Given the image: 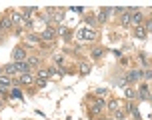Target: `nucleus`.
I'll return each instance as SVG.
<instances>
[{"mask_svg":"<svg viewBox=\"0 0 152 120\" xmlns=\"http://www.w3.org/2000/svg\"><path fill=\"white\" fill-rule=\"evenodd\" d=\"M40 36V42H52L54 38L58 36V28L56 26H46L42 30V34H38Z\"/></svg>","mask_w":152,"mask_h":120,"instance_id":"f257e3e1","label":"nucleus"},{"mask_svg":"<svg viewBox=\"0 0 152 120\" xmlns=\"http://www.w3.org/2000/svg\"><path fill=\"white\" fill-rule=\"evenodd\" d=\"M76 38H78V40H82V42H90V40L96 38V30L88 28V26H86V28H80L78 32H76Z\"/></svg>","mask_w":152,"mask_h":120,"instance_id":"f03ea898","label":"nucleus"},{"mask_svg":"<svg viewBox=\"0 0 152 120\" xmlns=\"http://www.w3.org/2000/svg\"><path fill=\"white\" fill-rule=\"evenodd\" d=\"M26 58H28V52L24 46H16L12 50V62H26Z\"/></svg>","mask_w":152,"mask_h":120,"instance_id":"7ed1b4c3","label":"nucleus"},{"mask_svg":"<svg viewBox=\"0 0 152 120\" xmlns=\"http://www.w3.org/2000/svg\"><path fill=\"white\" fill-rule=\"evenodd\" d=\"M110 12H112V8H100L98 14H96V22H98V24H104L108 20V16H110Z\"/></svg>","mask_w":152,"mask_h":120,"instance_id":"20e7f679","label":"nucleus"},{"mask_svg":"<svg viewBox=\"0 0 152 120\" xmlns=\"http://www.w3.org/2000/svg\"><path fill=\"white\" fill-rule=\"evenodd\" d=\"M18 84H22V86H30V84H36V78H34L30 72H26V74H20Z\"/></svg>","mask_w":152,"mask_h":120,"instance_id":"39448f33","label":"nucleus"},{"mask_svg":"<svg viewBox=\"0 0 152 120\" xmlns=\"http://www.w3.org/2000/svg\"><path fill=\"white\" fill-rule=\"evenodd\" d=\"M142 22H144L142 12H140V10H134V12H132V18H130V24H134V26H142Z\"/></svg>","mask_w":152,"mask_h":120,"instance_id":"423d86ee","label":"nucleus"},{"mask_svg":"<svg viewBox=\"0 0 152 120\" xmlns=\"http://www.w3.org/2000/svg\"><path fill=\"white\" fill-rule=\"evenodd\" d=\"M16 68V72H20V74H26V72H30V66H28V62H12Z\"/></svg>","mask_w":152,"mask_h":120,"instance_id":"0eeeda50","label":"nucleus"},{"mask_svg":"<svg viewBox=\"0 0 152 120\" xmlns=\"http://www.w3.org/2000/svg\"><path fill=\"white\" fill-rule=\"evenodd\" d=\"M10 20H12V26H18L20 22H24V14L22 12H12Z\"/></svg>","mask_w":152,"mask_h":120,"instance_id":"6e6552de","label":"nucleus"},{"mask_svg":"<svg viewBox=\"0 0 152 120\" xmlns=\"http://www.w3.org/2000/svg\"><path fill=\"white\" fill-rule=\"evenodd\" d=\"M146 36H148V32H146L144 26H136V28H134V38H140V40H144Z\"/></svg>","mask_w":152,"mask_h":120,"instance_id":"1a4fd4ad","label":"nucleus"},{"mask_svg":"<svg viewBox=\"0 0 152 120\" xmlns=\"http://www.w3.org/2000/svg\"><path fill=\"white\" fill-rule=\"evenodd\" d=\"M10 28H14V26H12V20H10V18H0V32L10 30Z\"/></svg>","mask_w":152,"mask_h":120,"instance_id":"9d476101","label":"nucleus"},{"mask_svg":"<svg viewBox=\"0 0 152 120\" xmlns=\"http://www.w3.org/2000/svg\"><path fill=\"white\" fill-rule=\"evenodd\" d=\"M12 80H10V76H6V74H0V86H2V88H8V86H12ZM16 86V84H14Z\"/></svg>","mask_w":152,"mask_h":120,"instance_id":"9b49d317","label":"nucleus"},{"mask_svg":"<svg viewBox=\"0 0 152 120\" xmlns=\"http://www.w3.org/2000/svg\"><path fill=\"white\" fill-rule=\"evenodd\" d=\"M2 74H6V76H14V74H16L14 64L10 62V64H6V66H2Z\"/></svg>","mask_w":152,"mask_h":120,"instance_id":"f8f14e48","label":"nucleus"},{"mask_svg":"<svg viewBox=\"0 0 152 120\" xmlns=\"http://www.w3.org/2000/svg\"><path fill=\"white\" fill-rule=\"evenodd\" d=\"M26 62H28V66H30V68H38V66H40V58H38V56H28Z\"/></svg>","mask_w":152,"mask_h":120,"instance_id":"ddd939ff","label":"nucleus"},{"mask_svg":"<svg viewBox=\"0 0 152 120\" xmlns=\"http://www.w3.org/2000/svg\"><path fill=\"white\" fill-rule=\"evenodd\" d=\"M58 34H60L64 40H70V38H72V36H70V30L66 28V26H60V28H58Z\"/></svg>","mask_w":152,"mask_h":120,"instance_id":"4468645a","label":"nucleus"},{"mask_svg":"<svg viewBox=\"0 0 152 120\" xmlns=\"http://www.w3.org/2000/svg\"><path fill=\"white\" fill-rule=\"evenodd\" d=\"M124 96L132 100V98H136V92H134V90L130 88V86H126V88H124Z\"/></svg>","mask_w":152,"mask_h":120,"instance_id":"2eb2a0df","label":"nucleus"},{"mask_svg":"<svg viewBox=\"0 0 152 120\" xmlns=\"http://www.w3.org/2000/svg\"><path fill=\"white\" fill-rule=\"evenodd\" d=\"M102 110H104V108H100V106H96V104L90 106V114H92V116H98V114H102Z\"/></svg>","mask_w":152,"mask_h":120,"instance_id":"dca6fc26","label":"nucleus"},{"mask_svg":"<svg viewBox=\"0 0 152 120\" xmlns=\"http://www.w3.org/2000/svg\"><path fill=\"white\" fill-rule=\"evenodd\" d=\"M92 104L100 106V108H106V100L104 98H92Z\"/></svg>","mask_w":152,"mask_h":120,"instance_id":"f3484780","label":"nucleus"},{"mask_svg":"<svg viewBox=\"0 0 152 120\" xmlns=\"http://www.w3.org/2000/svg\"><path fill=\"white\" fill-rule=\"evenodd\" d=\"M26 40H28L30 44H38V42H40V36H38V34H28Z\"/></svg>","mask_w":152,"mask_h":120,"instance_id":"a211bd4d","label":"nucleus"},{"mask_svg":"<svg viewBox=\"0 0 152 120\" xmlns=\"http://www.w3.org/2000/svg\"><path fill=\"white\" fill-rule=\"evenodd\" d=\"M102 54H104V48H94L92 50V58H102Z\"/></svg>","mask_w":152,"mask_h":120,"instance_id":"6ab92c4d","label":"nucleus"},{"mask_svg":"<svg viewBox=\"0 0 152 120\" xmlns=\"http://www.w3.org/2000/svg\"><path fill=\"white\" fill-rule=\"evenodd\" d=\"M106 106L114 112H118V100H110V102H106Z\"/></svg>","mask_w":152,"mask_h":120,"instance_id":"aec40b11","label":"nucleus"},{"mask_svg":"<svg viewBox=\"0 0 152 120\" xmlns=\"http://www.w3.org/2000/svg\"><path fill=\"white\" fill-rule=\"evenodd\" d=\"M86 24H88V28H92L94 24H96V16L90 14V16H86Z\"/></svg>","mask_w":152,"mask_h":120,"instance_id":"412c9836","label":"nucleus"},{"mask_svg":"<svg viewBox=\"0 0 152 120\" xmlns=\"http://www.w3.org/2000/svg\"><path fill=\"white\" fill-rule=\"evenodd\" d=\"M88 72H90V66H88V64H80V74L86 76Z\"/></svg>","mask_w":152,"mask_h":120,"instance_id":"4be33fe9","label":"nucleus"},{"mask_svg":"<svg viewBox=\"0 0 152 120\" xmlns=\"http://www.w3.org/2000/svg\"><path fill=\"white\" fill-rule=\"evenodd\" d=\"M144 28H146V32H152V18H148L144 22Z\"/></svg>","mask_w":152,"mask_h":120,"instance_id":"5701e85b","label":"nucleus"},{"mask_svg":"<svg viewBox=\"0 0 152 120\" xmlns=\"http://www.w3.org/2000/svg\"><path fill=\"white\" fill-rule=\"evenodd\" d=\"M124 116H126V114L120 112V110H118V112H114V120H124Z\"/></svg>","mask_w":152,"mask_h":120,"instance_id":"b1692460","label":"nucleus"},{"mask_svg":"<svg viewBox=\"0 0 152 120\" xmlns=\"http://www.w3.org/2000/svg\"><path fill=\"white\" fill-rule=\"evenodd\" d=\"M54 62H56V64H62V62H64V56H62V54H56V56H54Z\"/></svg>","mask_w":152,"mask_h":120,"instance_id":"393cba45","label":"nucleus"},{"mask_svg":"<svg viewBox=\"0 0 152 120\" xmlns=\"http://www.w3.org/2000/svg\"><path fill=\"white\" fill-rule=\"evenodd\" d=\"M36 86H38V88H44V86H46V80H42V78H36Z\"/></svg>","mask_w":152,"mask_h":120,"instance_id":"a878e982","label":"nucleus"},{"mask_svg":"<svg viewBox=\"0 0 152 120\" xmlns=\"http://www.w3.org/2000/svg\"><path fill=\"white\" fill-rule=\"evenodd\" d=\"M106 92H108L106 88H98V90H96V94H98V96H104V94H106Z\"/></svg>","mask_w":152,"mask_h":120,"instance_id":"bb28decb","label":"nucleus"},{"mask_svg":"<svg viewBox=\"0 0 152 120\" xmlns=\"http://www.w3.org/2000/svg\"><path fill=\"white\" fill-rule=\"evenodd\" d=\"M144 78H148V80H152V70H144Z\"/></svg>","mask_w":152,"mask_h":120,"instance_id":"cd10ccee","label":"nucleus"},{"mask_svg":"<svg viewBox=\"0 0 152 120\" xmlns=\"http://www.w3.org/2000/svg\"><path fill=\"white\" fill-rule=\"evenodd\" d=\"M12 96H16V98H20L22 94H20V90H12Z\"/></svg>","mask_w":152,"mask_h":120,"instance_id":"c85d7f7f","label":"nucleus"},{"mask_svg":"<svg viewBox=\"0 0 152 120\" xmlns=\"http://www.w3.org/2000/svg\"><path fill=\"white\" fill-rule=\"evenodd\" d=\"M150 18H152V8H150Z\"/></svg>","mask_w":152,"mask_h":120,"instance_id":"c756f323","label":"nucleus"},{"mask_svg":"<svg viewBox=\"0 0 152 120\" xmlns=\"http://www.w3.org/2000/svg\"><path fill=\"white\" fill-rule=\"evenodd\" d=\"M0 106H2V98H0Z\"/></svg>","mask_w":152,"mask_h":120,"instance_id":"7c9ffc66","label":"nucleus"},{"mask_svg":"<svg viewBox=\"0 0 152 120\" xmlns=\"http://www.w3.org/2000/svg\"><path fill=\"white\" fill-rule=\"evenodd\" d=\"M148 98H150V100H152V94H150V96H148Z\"/></svg>","mask_w":152,"mask_h":120,"instance_id":"2f4dec72","label":"nucleus"},{"mask_svg":"<svg viewBox=\"0 0 152 120\" xmlns=\"http://www.w3.org/2000/svg\"><path fill=\"white\" fill-rule=\"evenodd\" d=\"M102 120H106V118H102Z\"/></svg>","mask_w":152,"mask_h":120,"instance_id":"473e14b6","label":"nucleus"}]
</instances>
